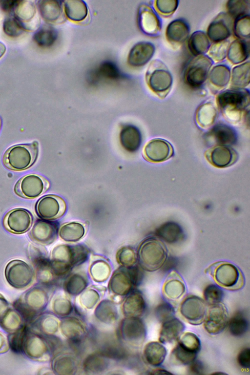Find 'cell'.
I'll use <instances>...</instances> for the list:
<instances>
[{
  "instance_id": "obj_1",
  "label": "cell",
  "mask_w": 250,
  "mask_h": 375,
  "mask_svg": "<svg viewBox=\"0 0 250 375\" xmlns=\"http://www.w3.org/2000/svg\"><path fill=\"white\" fill-rule=\"evenodd\" d=\"M39 153L37 142L30 144H20L9 148L3 157V163L8 168L22 171L29 168L36 162Z\"/></svg>"
},
{
  "instance_id": "obj_2",
  "label": "cell",
  "mask_w": 250,
  "mask_h": 375,
  "mask_svg": "<svg viewBox=\"0 0 250 375\" xmlns=\"http://www.w3.org/2000/svg\"><path fill=\"white\" fill-rule=\"evenodd\" d=\"M167 250L159 239L149 238L145 240L138 250V258L143 269L153 271L160 269L167 258Z\"/></svg>"
},
{
  "instance_id": "obj_3",
  "label": "cell",
  "mask_w": 250,
  "mask_h": 375,
  "mask_svg": "<svg viewBox=\"0 0 250 375\" xmlns=\"http://www.w3.org/2000/svg\"><path fill=\"white\" fill-rule=\"evenodd\" d=\"M146 80L151 90L160 97H165L170 91L173 82L172 76L167 65L159 60L150 63Z\"/></svg>"
},
{
  "instance_id": "obj_4",
  "label": "cell",
  "mask_w": 250,
  "mask_h": 375,
  "mask_svg": "<svg viewBox=\"0 0 250 375\" xmlns=\"http://www.w3.org/2000/svg\"><path fill=\"white\" fill-rule=\"evenodd\" d=\"M213 63L209 56L195 57L185 69L184 77L186 83L193 88L202 86L208 79Z\"/></svg>"
},
{
  "instance_id": "obj_5",
  "label": "cell",
  "mask_w": 250,
  "mask_h": 375,
  "mask_svg": "<svg viewBox=\"0 0 250 375\" xmlns=\"http://www.w3.org/2000/svg\"><path fill=\"white\" fill-rule=\"evenodd\" d=\"M5 276L8 283L17 289L28 286L32 282L34 272L32 268L25 262L14 259L10 261L5 269Z\"/></svg>"
},
{
  "instance_id": "obj_6",
  "label": "cell",
  "mask_w": 250,
  "mask_h": 375,
  "mask_svg": "<svg viewBox=\"0 0 250 375\" xmlns=\"http://www.w3.org/2000/svg\"><path fill=\"white\" fill-rule=\"evenodd\" d=\"M219 107L226 111H241L250 104V92L244 88H232L220 92L217 96Z\"/></svg>"
},
{
  "instance_id": "obj_7",
  "label": "cell",
  "mask_w": 250,
  "mask_h": 375,
  "mask_svg": "<svg viewBox=\"0 0 250 375\" xmlns=\"http://www.w3.org/2000/svg\"><path fill=\"white\" fill-rule=\"evenodd\" d=\"M49 187V183L44 178L38 174H30L17 182L14 191L21 197L34 199L45 192Z\"/></svg>"
},
{
  "instance_id": "obj_8",
  "label": "cell",
  "mask_w": 250,
  "mask_h": 375,
  "mask_svg": "<svg viewBox=\"0 0 250 375\" xmlns=\"http://www.w3.org/2000/svg\"><path fill=\"white\" fill-rule=\"evenodd\" d=\"M213 277L218 285L228 289H240L244 284L243 277L239 270L229 263L222 262L217 265Z\"/></svg>"
},
{
  "instance_id": "obj_9",
  "label": "cell",
  "mask_w": 250,
  "mask_h": 375,
  "mask_svg": "<svg viewBox=\"0 0 250 375\" xmlns=\"http://www.w3.org/2000/svg\"><path fill=\"white\" fill-rule=\"evenodd\" d=\"M229 313L221 302L210 305L204 319L203 326L206 332L212 335L222 332L228 325Z\"/></svg>"
},
{
  "instance_id": "obj_10",
  "label": "cell",
  "mask_w": 250,
  "mask_h": 375,
  "mask_svg": "<svg viewBox=\"0 0 250 375\" xmlns=\"http://www.w3.org/2000/svg\"><path fill=\"white\" fill-rule=\"evenodd\" d=\"M86 254V251L82 247L60 245L52 250V262L55 266H60L65 270L69 268L70 264L83 261Z\"/></svg>"
},
{
  "instance_id": "obj_11",
  "label": "cell",
  "mask_w": 250,
  "mask_h": 375,
  "mask_svg": "<svg viewBox=\"0 0 250 375\" xmlns=\"http://www.w3.org/2000/svg\"><path fill=\"white\" fill-rule=\"evenodd\" d=\"M207 310L204 300L195 295L186 298L180 307V312L183 317L189 323L194 325L203 323Z\"/></svg>"
},
{
  "instance_id": "obj_12",
  "label": "cell",
  "mask_w": 250,
  "mask_h": 375,
  "mask_svg": "<svg viewBox=\"0 0 250 375\" xmlns=\"http://www.w3.org/2000/svg\"><path fill=\"white\" fill-rule=\"evenodd\" d=\"M64 201L54 195H47L40 199L36 204L38 216L45 220H52L61 216L65 212Z\"/></svg>"
},
{
  "instance_id": "obj_13",
  "label": "cell",
  "mask_w": 250,
  "mask_h": 375,
  "mask_svg": "<svg viewBox=\"0 0 250 375\" xmlns=\"http://www.w3.org/2000/svg\"><path fill=\"white\" fill-rule=\"evenodd\" d=\"M33 221L32 214L23 208H16L10 210L3 220L5 228L15 234H22L29 229Z\"/></svg>"
},
{
  "instance_id": "obj_14",
  "label": "cell",
  "mask_w": 250,
  "mask_h": 375,
  "mask_svg": "<svg viewBox=\"0 0 250 375\" xmlns=\"http://www.w3.org/2000/svg\"><path fill=\"white\" fill-rule=\"evenodd\" d=\"M233 20L226 12H221L209 24L207 35L213 42L228 40L232 32Z\"/></svg>"
},
{
  "instance_id": "obj_15",
  "label": "cell",
  "mask_w": 250,
  "mask_h": 375,
  "mask_svg": "<svg viewBox=\"0 0 250 375\" xmlns=\"http://www.w3.org/2000/svg\"><path fill=\"white\" fill-rule=\"evenodd\" d=\"M138 23L140 30L148 36L156 37L161 32V20L155 10L147 5L142 4L139 7Z\"/></svg>"
},
{
  "instance_id": "obj_16",
  "label": "cell",
  "mask_w": 250,
  "mask_h": 375,
  "mask_svg": "<svg viewBox=\"0 0 250 375\" xmlns=\"http://www.w3.org/2000/svg\"><path fill=\"white\" fill-rule=\"evenodd\" d=\"M173 153L171 145L162 139L151 140L146 145L144 149L146 159L154 163L161 162L168 159L172 156Z\"/></svg>"
},
{
  "instance_id": "obj_17",
  "label": "cell",
  "mask_w": 250,
  "mask_h": 375,
  "mask_svg": "<svg viewBox=\"0 0 250 375\" xmlns=\"http://www.w3.org/2000/svg\"><path fill=\"white\" fill-rule=\"evenodd\" d=\"M13 17L20 23L24 30H31L37 22L36 8L32 1L18 0L13 11Z\"/></svg>"
},
{
  "instance_id": "obj_18",
  "label": "cell",
  "mask_w": 250,
  "mask_h": 375,
  "mask_svg": "<svg viewBox=\"0 0 250 375\" xmlns=\"http://www.w3.org/2000/svg\"><path fill=\"white\" fill-rule=\"evenodd\" d=\"M155 51V46L151 42H138L130 49L127 57V62L130 65L133 67L142 66L151 60Z\"/></svg>"
},
{
  "instance_id": "obj_19",
  "label": "cell",
  "mask_w": 250,
  "mask_h": 375,
  "mask_svg": "<svg viewBox=\"0 0 250 375\" xmlns=\"http://www.w3.org/2000/svg\"><path fill=\"white\" fill-rule=\"evenodd\" d=\"M57 228L52 222L37 220L33 226L30 236L35 242L44 245L52 243L55 239Z\"/></svg>"
},
{
  "instance_id": "obj_20",
  "label": "cell",
  "mask_w": 250,
  "mask_h": 375,
  "mask_svg": "<svg viewBox=\"0 0 250 375\" xmlns=\"http://www.w3.org/2000/svg\"><path fill=\"white\" fill-rule=\"evenodd\" d=\"M190 28L188 22L184 19H175L171 21L166 30L167 41L172 45H179L188 38Z\"/></svg>"
},
{
  "instance_id": "obj_21",
  "label": "cell",
  "mask_w": 250,
  "mask_h": 375,
  "mask_svg": "<svg viewBox=\"0 0 250 375\" xmlns=\"http://www.w3.org/2000/svg\"><path fill=\"white\" fill-rule=\"evenodd\" d=\"M183 323L173 317L162 323L159 340L162 344L171 343L177 341L185 330Z\"/></svg>"
},
{
  "instance_id": "obj_22",
  "label": "cell",
  "mask_w": 250,
  "mask_h": 375,
  "mask_svg": "<svg viewBox=\"0 0 250 375\" xmlns=\"http://www.w3.org/2000/svg\"><path fill=\"white\" fill-rule=\"evenodd\" d=\"M162 291L167 298L176 300L185 293L186 287L180 276L175 271H172L168 275L164 283Z\"/></svg>"
},
{
  "instance_id": "obj_23",
  "label": "cell",
  "mask_w": 250,
  "mask_h": 375,
  "mask_svg": "<svg viewBox=\"0 0 250 375\" xmlns=\"http://www.w3.org/2000/svg\"><path fill=\"white\" fill-rule=\"evenodd\" d=\"M120 143L126 150L133 152L140 147L142 137L139 130L132 125L123 127L120 133Z\"/></svg>"
},
{
  "instance_id": "obj_24",
  "label": "cell",
  "mask_w": 250,
  "mask_h": 375,
  "mask_svg": "<svg viewBox=\"0 0 250 375\" xmlns=\"http://www.w3.org/2000/svg\"><path fill=\"white\" fill-rule=\"evenodd\" d=\"M249 41L236 39L229 45L227 58L231 63L239 64L245 62L250 55Z\"/></svg>"
},
{
  "instance_id": "obj_25",
  "label": "cell",
  "mask_w": 250,
  "mask_h": 375,
  "mask_svg": "<svg viewBox=\"0 0 250 375\" xmlns=\"http://www.w3.org/2000/svg\"><path fill=\"white\" fill-rule=\"evenodd\" d=\"M208 159L218 167H225L232 164L235 159L234 150L226 146H219L212 149L208 154Z\"/></svg>"
},
{
  "instance_id": "obj_26",
  "label": "cell",
  "mask_w": 250,
  "mask_h": 375,
  "mask_svg": "<svg viewBox=\"0 0 250 375\" xmlns=\"http://www.w3.org/2000/svg\"><path fill=\"white\" fill-rule=\"evenodd\" d=\"M122 78V74L115 63L105 61L100 64L96 70L90 74L92 82H97L101 79L108 80H118Z\"/></svg>"
},
{
  "instance_id": "obj_27",
  "label": "cell",
  "mask_w": 250,
  "mask_h": 375,
  "mask_svg": "<svg viewBox=\"0 0 250 375\" xmlns=\"http://www.w3.org/2000/svg\"><path fill=\"white\" fill-rule=\"evenodd\" d=\"M211 43L207 34L202 31L193 32L188 40V48L195 57L205 55L210 48Z\"/></svg>"
},
{
  "instance_id": "obj_28",
  "label": "cell",
  "mask_w": 250,
  "mask_h": 375,
  "mask_svg": "<svg viewBox=\"0 0 250 375\" xmlns=\"http://www.w3.org/2000/svg\"><path fill=\"white\" fill-rule=\"evenodd\" d=\"M144 354L145 359L150 365L159 366L164 361L167 351L161 342L153 341L146 346Z\"/></svg>"
},
{
  "instance_id": "obj_29",
  "label": "cell",
  "mask_w": 250,
  "mask_h": 375,
  "mask_svg": "<svg viewBox=\"0 0 250 375\" xmlns=\"http://www.w3.org/2000/svg\"><path fill=\"white\" fill-rule=\"evenodd\" d=\"M37 6L40 15L47 22H55L61 16L62 9L59 1L40 0Z\"/></svg>"
},
{
  "instance_id": "obj_30",
  "label": "cell",
  "mask_w": 250,
  "mask_h": 375,
  "mask_svg": "<svg viewBox=\"0 0 250 375\" xmlns=\"http://www.w3.org/2000/svg\"><path fill=\"white\" fill-rule=\"evenodd\" d=\"M156 235L170 244L176 243L183 238L184 233L181 227L176 223L168 222L162 224L156 231Z\"/></svg>"
},
{
  "instance_id": "obj_31",
  "label": "cell",
  "mask_w": 250,
  "mask_h": 375,
  "mask_svg": "<svg viewBox=\"0 0 250 375\" xmlns=\"http://www.w3.org/2000/svg\"><path fill=\"white\" fill-rule=\"evenodd\" d=\"M230 69L226 64H219L211 68L208 79L210 84L219 88L226 86L230 82Z\"/></svg>"
},
{
  "instance_id": "obj_32",
  "label": "cell",
  "mask_w": 250,
  "mask_h": 375,
  "mask_svg": "<svg viewBox=\"0 0 250 375\" xmlns=\"http://www.w3.org/2000/svg\"><path fill=\"white\" fill-rule=\"evenodd\" d=\"M210 135L220 146L232 145L237 140L234 130L230 126L224 124H218L211 130Z\"/></svg>"
},
{
  "instance_id": "obj_33",
  "label": "cell",
  "mask_w": 250,
  "mask_h": 375,
  "mask_svg": "<svg viewBox=\"0 0 250 375\" xmlns=\"http://www.w3.org/2000/svg\"><path fill=\"white\" fill-rule=\"evenodd\" d=\"M64 7L66 16L73 21H81L87 16V7L83 0H65L64 1Z\"/></svg>"
},
{
  "instance_id": "obj_34",
  "label": "cell",
  "mask_w": 250,
  "mask_h": 375,
  "mask_svg": "<svg viewBox=\"0 0 250 375\" xmlns=\"http://www.w3.org/2000/svg\"><path fill=\"white\" fill-rule=\"evenodd\" d=\"M250 62H245L234 67L231 71L232 88H244L250 83Z\"/></svg>"
},
{
  "instance_id": "obj_35",
  "label": "cell",
  "mask_w": 250,
  "mask_h": 375,
  "mask_svg": "<svg viewBox=\"0 0 250 375\" xmlns=\"http://www.w3.org/2000/svg\"><path fill=\"white\" fill-rule=\"evenodd\" d=\"M85 233L84 226L78 222H70L62 226L59 230L62 239L67 242H76L81 239Z\"/></svg>"
},
{
  "instance_id": "obj_36",
  "label": "cell",
  "mask_w": 250,
  "mask_h": 375,
  "mask_svg": "<svg viewBox=\"0 0 250 375\" xmlns=\"http://www.w3.org/2000/svg\"><path fill=\"white\" fill-rule=\"evenodd\" d=\"M57 37L58 33L54 28L49 25H44L36 31L33 39L40 46L48 47L54 43Z\"/></svg>"
},
{
  "instance_id": "obj_37",
  "label": "cell",
  "mask_w": 250,
  "mask_h": 375,
  "mask_svg": "<svg viewBox=\"0 0 250 375\" xmlns=\"http://www.w3.org/2000/svg\"><path fill=\"white\" fill-rule=\"evenodd\" d=\"M217 115V110L214 105L210 103H206L201 105L196 113V120L202 127H208L214 122Z\"/></svg>"
},
{
  "instance_id": "obj_38",
  "label": "cell",
  "mask_w": 250,
  "mask_h": 375,
  "mask_svg": "<svg viewBox=\"0 0 250 375\" xmlns=\"http://www.w3.org/2000/svg\"><path fill=\"white\" fill-rule=\"evenodd\" d=\"M230 333L235 337L244 335L249 328V322L247 318L241 312L235 313L228 322Z\"/></svg>"
},
{
  "instance_id": "obj_39",
  "label": "cell",
  "mask_w": 250,
  "mask_h": 375,
  "mask_svg": "<svg viewBox=\"0 0 250 375\" xmlns=\"http://www.w3.org/2000/svg\"><path fill=\"white\" fill-rule=\"evenodd\" d=\"M227 13L233 20L249 15L250 4L245 0H229L226 3Z\"/></svg>"
},
{
  "instance_id": "obj_40",
  "label": "cell",
  "mask_w": 250,
  "mask_h": 375,
  "mask_svg": "<svg viewBox=\"0 0 250 375\" xmlns=\"http://www.w3.org/2000/svg\"><path fill=\"white\" fill-rule=\"evenodd\" d=\"M232 32L238 39L249 40L250 33V14L240 17L233 21Z\"/></svg>"
},
{
  "instance_id": "obj_41",
  "label": "cell",
  "mask_w": 250,
  "mask_h": 375,
  "mask_svg": "<svg viewBox=\"0 0 250 375\" xmlns=\"http://www.w3.org/2000/svg\"><path fill=\"white\" fill-rule=\"evenodd\" d=\"M172 359L180 365H189L197 357L198 354L188 350L179 344L175 346L171 353Z\"/></svg>"
},
{
  "instance_id": "obj_42",
  "label": "cell",
  "mask_w": 250,
  "mask_h": 375,
  "mask_svg": "<svg viewBox=\"0 0 250 375\" xmlns=\"http://www.w3.org/2000/svg\"><path fill=\"white\" fill-rule=\"evenodd\" d=\"M178 343L192 352L198 354L201 350V341L198 336L192 332L183 333L178 340Z\"/></svg>"
},
{
  "instance_id": "obj_43",
  "label": "cell",
  "mask_w": 250,
  "mask_h": 375,
  "mask_svg": "<svg viewBox=\"0 0 250 375\" xmlns=\"http://www.w3.org/2000/svg\"><path fill=\"white\" fill-rule=\"evenodd\" d=\"M229 44L230 42L229 40L218 42H213L210 45L208 50L209 57L213 61H222L227 57Z\"/></svg>"
},
{
  "instance_id": "obj_44",
  "label": "cell",
  "mask_w": 250,
  "mask_h": 375,
  "mask_svg": "<svg viewBox=\"0 0 250 375\" xmlns=\"http://www.w3.org/2000/svg\"><path fill=\"white\" fill-rule=\"evenodd\" d=\"M203 296L206 302L211 305L221 302L224 297V292L218 286L210 284L204 289Z\"/></svg>"
},
{
  "instance_id": "obj_45",
  "label": "cell",
  "mask_w": 250,
  "mask_h": 375,
  "mask_svg": "<svg viewBox=\"0 0 250 375\" xmlns=\"http://www.w3.org/2000/svg\"><path fill=\"white\" fill-rule=\"evenodd\" d=\"M178 4L179 1L177 0H158L155 1L156 10L164 16H169L174 13Z\"/></svg>"
},
{
  "instance_id": "obj_46",
  "label": "cell",
  "mask_w": 250,
  "mask_h": 375,
  "mask_svg": "<svg viewBox=\"0 0 250 375\" xmlns=\"http://www.w3.org/2000/svg\"><path fill=\"white\" fill-rule=\"evenodd\" d=\"M3 28L6 35L12 37L20 36L24 31L14 17H9L4 20Z\"/></svg>"
},
{
  "instance_id": "obj_47",
  "label": "cell",
  "mask_w": 250,
  "mask_h": 375,
  "mask_svg": "<svg viewBox=\"0 0 250 375\" xmlns=\"http://www.w3.org/2000/svg\"><path fill=\"white\" fill-rule=\"evenodd\" d=\"M174 308L168 303H161L155 309L156 318L162 323L174 317Z\"/></svg>"
},
{
  "instance_id": "obj_48",
  "label": "cell",
  "mask_w": 250,
  "mask_h": 375,
  "mask_svg": "<svg viewBox=\"0 0 250 375\" xmlns=\"http://www.w3.org/2000/svg\"><path fill=\"white\" fill-rule=\"evenodd\" d=\"M117 259L123 264L131 265L135 262V253L132 249L128 248H124L121 249L117 253Z\"/></svg>"
},
{
  "instance_id": "obj_49",
  "label": "cell",
  "mask_w": 250,
  "mask_h": 375,
  "mask_svg": "<svg viewBox=\"0 0 250 375\" xmlns=\"http://www.w3.org/2000/svg\"><path fill=\"white\" fill-rule=\"evenodd\" d=\"M238 364L243 368L247 369L250 366V349L246 348L241 350L237 357Z\"/></svg>"
},
{
  "instance_id": "obj_50",
  "label": "cell",
  "mask_w": 250,
  "mask_h": 375,
  "mask_svg": "<svg viewBox=\"0 0 250 375\" xmlns=\"http://www.w3.org/2000/svg\"><path fill=\"white\" fill-rule=\"evenodd\" d=\"M189 370L192 374L203 375L204 374L205 367L201 361L195 359L189 364Z\"/></svg>"
},
{
  "instance_id": "obj_51",
  "label": "cell",
  "mask_w": 250,
  "mask_h": 375,
  "mask_svg": "<svg viewBox=\"0 0 250 375\" xmlns=\"http://www.w3.org/2000/svg\"><path fill=\"white\" fill-rule=\"evenodd\" d=\"M18 0L0 1V6L3 11L7 12L13 11Z\"/></svg>"
},
{
  "instance_id": "obj_52",
  "label": "cell",
  "mask_w": 250,
  "mask_h": 375,
  "mask_svg": "<svg viewBox=\"0 0 250 375\" xmlns=\"http://www.w3.org/2000/svg\"><path fill=\"white\" fill-rule=\"evenodd\" d=\"M7 309L8 305L7 302L2 296L0 297V321L5 316L7 311Z\"/></svg>"
},
{
  "instance_id": "obj_53",
  "label": "cell",
  "mask_w": 250,
  "mask_h": 375,
  "mask_svg": "<svg viewBox=\"0 0 250 375\" xmlns=\"http://www.w3.org/2000/svg\"><path fill=\"white\" fill-rule=\"evenodd\" d=\"M150 374H154V375L172 374V373L163 369L157 368V369L152 370L151 371Z\"/></svg>"
},
{
  "instance_id": "obj_54",
  "label": "cell",
  "mask_w": 250,
  "mask_h": 375,
  "mask_svg": "<svg viewBox=\"0 0 250 375\" xmlns=\"http://www.w3.org/2000/svg\"><path fill=\"white\" fill-rule=\"evenodd\" d=\"M6 46L1 42H0V59L4 55L6 52Z\"/></svg>"
},
{
  "instance_id": "obj_55",
  "label": "cell",
  "mask_w": 250,
  "mask_h": 375,
  "mask_svg": "<svg viewBox=\"0 0 250 375\" xmlns=\"http://www.w3.org/2000/svg\"><path fill=\"white\" fill-rule=\"evenodd\" d=\"M1 119L0 118V127H1Z\"/></svg>"
}]
</instances>
